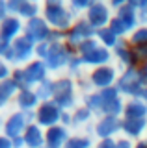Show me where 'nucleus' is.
Wrapping results in <instances>:
<instances>
[{
  "instance_id": "obj_1",
  "label": "nucleus",
  "mask_w": 147,
  "mask_h": 148,
  "mask_svg": "<svg viewBox=\"0 0 147 148\" xmlns=\"http://www.w3.org/2000/svg\"><path fill=\"white\" fill-rule=\"evenodd\" d=\"M41 17L47 21V24L52 28V32H58V34H63V35L80 18L78 13H75L67 4H43Z\"/></svg>"
},
{
  "instance_id": "obj_2",
  "label": "nucleus",
  "mask_w": 147,
  "mask_h": 148,
  "mask_svg": "<svg viewBox=\"0 0 147 148\" xmlns=\"http://www.w3.org/2000/svg\"><path fill=\"white\" fill-rule=\"evenodd\" d=\"M56 104L62 108L63 111H71L76 106L82 104V95L78 91L76 80L67 74L62 76H54V98Z\"/></svg>"
},
{
  "instance_id": "obj_3",
  "label": "nucleus",
  "mask_w": 147,
  "mask_h": 148,
  "mask_svg": "<svg viewBox=\"0 0 147 148\" xmlns=\"http://www.w3.org/2000/svg\"><path fill=\"white\" fill-rule=\"evenodd\" d=\"M75 54L84 61V65L89 69H97V67H104V65H112L114 63V56L112 50L104 48L97 39H89L86 43H82L78 48L75 50Z\"/></svg>"
},
{
  "instance_id": "obj_4",
  "label": "nucleus",
  "mask_w": 147,
  "mask_h": 148,
  "mask_svg": "<svg viewBox=\"0 0 147 148\" xmlns=\"http://www.w3.org/2000/svg\"><path fill=\"white\" fill-rule=\"evenodd\" d=\"M73 56H75V50L65 41H50L49 54L43 59V63L47 65L49 72L52 76H62V74L67 72V67L71 63Z\"/></svg>"
},
{
  "instance_id": "obj_5",
  "label": "nucleus",
  "mask_w": 147,
  "mask_h": 148,
  "mask_svg": "<svg viewBox=\"0 0 147 148\" xmlns=\"http://www.w3.org/2000/svg\"><path fill=\"white\" fill-rule=\"evenodd\" d=\"M49 76H52V74L49 72L47 65L41 61V59H34V61H30L28 65L13 71V80L19 83L21 89L22 87H32V89H35V87H37L39 83H43Z\"/></svg>"
},
{
  "instance_id": "obj_6",
  "label": "nucleus",
  "mask_w": 147,
  "mask_h": 148,
  "mask_svg": "<svg viewBox=\"0 0 147 148\" xmlns=\"http://www.w3.org/2000/svg\"><path fill=\"white\" fill-rule=\"evenodd\" d=\"M4 59L13 69L24 67V65H28L30 61L35 59V43L32 39H28L26 35H21L19 39H15L8 46V52L4 56Z\"/></svg>"
},
{
  "instance_id": "obj_7",
  "label": "nucleus",
  "mask_w": 147,
  "mask_h": 148,
  "mask_svg": "<svg viewBox=\"0 0 147 148\" xmlns=\"http://www.w3.org/2000/svg\"><path fill=\"white\" fill-rule=\"evenodd\" d=\"M140 24L141 22H140L136 8L132 6V4H128V6L117 9V11L114 13V18H112V22H110L108 28L114 30V34H116L119 39H127Z\"/></svg>"
},
{
  "instance_id": "obj_8",
  "label": "nucleus",
  "mask_w": 147,
  "mask_h": 148,
  "mask_svg": "<svg viewBox=\"0 0 147 148\" xmlns=\"http://www.w3.org/2000/svg\"><path fill=\"white\" fill-rule=\"evenodd\" d=\"M116 89L121 92V96L125 100L128 98H141L145 91V83L141 80V74L138 71V65L136 67H130L127 71H123L119 74V80L116 83Z\"/></svg>"
},
{
  "instance_id": "obj_9",
  "label": "nucleus",
  "mask_w": 147,
  "mask_h": 148,
  "mask_svg": "<svg viewBox=\"0 0 147 148\" xmlns=\"http://www.w3.org/2000/svg\"><path fill=\"white\" fill-rule=\"evenodd\" d=\"M32 122H34V113H24L13 108L4 115V135H8L10 139L22 137Z\"/></svg>"
},
{
  "instance_id": "obj_10",
  "label": "nucleus",
  "mask_w": 147,
  "mask_h": 148,
  "mask_svg": "<svg viewBox=\"0 0 147 148\" xmlns=\"http://www.w3.org/2000/svg\"><path fill=\"white\" fill-rule=\"evenodd\" d=\"M119 74H121V71L112 63V65H104V67L89 69L88 80L93 87V91H104V89H110V87H116Z\"/></svg>"
},
{
  "instance_id": "obj_11",
  "label": "nucleus",
  "mask_w": 147,
  "mask_h": 148,
  "mask_svg": "<svg viewBox=\"0 0 147 148\" xmlns=\"http://www.w3.org/2000/svg\"><path fill=\"white\" fill-rule=\"evenodd\" d=\"M62 117H63V109L60 108L54 100H49V102H41L39 108L35 109L34 122L39 124L41 128L49 130V128H52V126L62 124Z\"/></svg>"
},
{
  "instance_id": "obj_12",
  "label": "nucleus",
  "mask_w": 147,
  "mask_h": 148,
  "mask_svg": "<svg viewBox=\"0 0 147 148\" xmlns=\"http://www.w3.org/2000/svg\"><path fill=\"white\" fill-rule=\"evenodd\" d=\"M91 133L97 141L103 139H116L121 135V117H108V115H101L95 119Z\"/></svg>"
},
{
  "instance_id": "obj_13",
  "label": "nucleus",
  "mask_w": 147,
  "mask_h": 148,
  "mask_svg": "<svg viewBox=\"0 0 147 148\" xmlns=\"http://www.w3.org/2000/svg\"><path fill=\"white\" fill-rule=\"evenodd\" d=\"M101 92V115H108V117H123V109H125V98L121 96L116 87L99 91ZM99 115V117H101Z\"/></svg>"
},
{
  "instance_id": "obj_14",
  "label": "nucleus",
  "mask_w": 147,
  "mask_h": 148,
  "mask_svg": "<svg viewBox=\"0 0 147 148\" xmlns=\"http://www.w3.org/2000/svg\"><path fill=\"white\" fill-rule=\"evenodd\" d=\"M114 13L116 11L112 9V6L108 2H95L82 17L89 22V26H93L95 30H101V28L110 26V22L114 18Z\"/></svg>"
},
{
  "instance_id": "obj_15",
  "label": "nucleus",
  "mask_w": 147,
  "mask_h": 148,
  "mask_svg": "<svg viewBox=\"0 0 147 148\" xmlns=\"http://www.w3.org/2000/svg\"><path fill=\"white\" fill-rule=\"evenodd\" d=\"M95 32H97V30H95L93 26H89V22L86 21L84 17H80L78 21H76V24L65 34L63 39H65V43L71 46L73 50H76L82 43L93 39V37H95Z\"/></svg>"
},
{
  "instance_id": "obj_16",
  "label": "nucleus",
  "mask_w": 147,
  "mask_h": 148,
  "mask_svg": "<svg viewBox=\"0 0 147 148\" xmlns=\"http://www.w3.org/2000/svg\"><path fill=\"white\" fill-rule=\"evenodd\" d=\"M52 34H54L52 28L47 24V21H45L41 15L24 22V35L28 37V39H32L35 45L45 43V41H50L52 39Z\"/></svg>"
},
{
  "instance_id": "obj_17",
  "label": "nucleus",
  "mask_w": 147,
  "mask_h": 148,
  "mask_svg": "<svg viewBox=\"0 0 147 148\" xmlns=\"http://www.w3.org/2000/svg\"><path fill=\"white\" fill-rule=\"evenodd\" d=\"M21 35H24V21L21 17L10 15L0 22V41L11 45Z\"/></svg>"
},
{
  "instance_id": "obj_18",
  "label": "nucleus",
  "mask_w": 147,
  "mask_h": 148,
  "mask_svg": "<svg viewBox=\"0 0 147 148\" xmlns=\"http://www.w3.org/2000/svg\"><path fill=\"white\" fill-rule=\"evenodd\" d=\"M112 56H114V65L119 69V71H127L130 67H136V59H134V50L132 46L127 43V39H121L119 45L112 50Z\"/></svg>"
},
{
  "instance_id": "obj_19",
  "label": "nucleus",
  "mask_w": 147,
  "mask_h": 148,
  "mask_svg": "<svg viewBox=\"0 0 147 148\" xmlns=\"http://www.w3.org/2000/svg\"><path fill=\"white\" fill-rule=\"evenodd\" d=\"M41 104V98L37 96V92L35 89H32V87H22L19 89L15 96V104H13V108L19 109V111H24V113H35V109L39 108Z\"/></svg>"
},
{
  "instance_id": "obj_20",
  "label": "nucleus",
  "mask_w": 147,
  "mask_h": 148,
  "mask_svg": "<svg viewBox=\"0 0 147 148\" xmlns=\"http://www.w3.org/2000/svg\"><path fill=\"white\" fill-rule=\"evenodd\" d=\"M19 83L15 80H6L0 83V115H6L8 111L13 109V104H15V96L19 92Z\"/></svg>"
},
{
  "instance_id": "obj_21",
  "label": "nucleus",
  "mask_w": 147,
  "mask_h": 148,
  "mask_svg": "<svg viewBox=\"0 0 147 148\" xmlns=\"http://www.w3.org/2000/svg\"><path fill=\"white\" fill-rule=\"evenodd\" d=\"M121 135L132 141L147 137V119H121Z\"/></svg>"
},
{
  "instance_id": "obj_22",
  "label": "nucleus",
  "mask_w": 147,
  "mask_h": 148,
  "mask_svg": "<svg viewBox=\"0 0 147 148\" xmlns=\"http://www.w3.org/2000/svg\"><path fill=\"white\" fill-rule=\"evenodd\" d=\"M71 137V130L63 124L45 130V148H65V143Z\"/></svg>"
},
{
  "instance_id": "obj_23",
  "label": "nucleus",
  "mask_w": 147,
  "mask_h": 148,
  "mask_svg": "<svg viewBox=\"0 0 147 148\" xmlns=\"http://www.w3.org/2000/svg\"><path fill=\"white\" fill-rule=\"evenodd\" d=\"M22 139L26 143V148H45V128H41L39 124L32 122L26 128Z\"/></svg>"
},
{
  "instance_id": "obj_24",
  "label": "nucleus",
  "mask_w": 147,
  "mask_h": 148,
  "mask_svg": "<svg viewBox=\"0 0 147 148\" xmlns=\"http://www.w3.org/2000/svg\"><path fill=\"white\" fill-rule=\"evenodd\" d=\"M121 119H147V106L141 98H128L125 102Z\"/></svg>"
},
{
  "instance_id": "obj_25",
  "label": "nucleus",
  "mask_w": 147,
  "mask_h": 148,
  "mask_svg": "<svg viewBox=\"0 0 147 148\" xmlns=\"http://www.w3.org/2000/svg\"><path fill=\"white\" fill-rule=\"evenodd\" d=\"M95 143H97V139L88 132H71L65 148H95Z\"/></svg>"
},
{
  "instance_id": "obj_26",
  "label": "nucleus",
  "mask_w": 147,
  "mask_h": 148,
  "mask_svg": "<svg viewBox=\"0 0 147 148\" xmlns=\"http://www.w3.org/2000/svg\"><path fill=\"white\" fill-rule=\"evenodd\" d=\"M95 39L108 50H114L119 45V41H121L116 34H114V30H110V28H101V30H97L95 32Z\"/></svg>"
},
{
  "instance_id": "obj_27",
  "label": "nucleus",
  "mask_w": 147,
  "mask_h": 148,
  "mask_svg": "<svg viewBox=\"0 0 147 148\" xmlns=\"http://www.w3.org/2000/svg\"><path fill=\"white\" fill-rule=\"evenodd\" d=\"M35 92L41 98V102H49L54 98V76H49L43 83H39L35 87Z\"/></svg>"
},
{
  "instance_id": "obj_28",
  "label": "nucleus",
  "mask_w": 147,
  "mask_h": 148,
  "mask_svg": "<svg viewBox=\"0 0 147 148\" xmlns=\"http://www.w3.org/2000/svg\"><path fill=\"white\" fill-rule=\"evenodd\" d=\"M127 43L136 48V46H141V45H147V24H140L132 32L130 35L127 37Z\"/></svg>"
},
{
  "instance_id": "obj_29",
  "label": "nucleus",
  "mask_w": 147,
  "mask_h": 148,
  "mask_svg": "<svg viewBox=\"0 0 147 148\" xmlns=\"http://www.w3.org/2000/svg\"><path fill=\"white\" fill-rule=\"evenodd\" d=\"M93 4H95V0H69L67 6L71 8L75 13H78V15L82 17V15H84V13L88 11L91 6H93Z\"/></svg>"
},
{
  "instance_id": "obj_30",
  "label": "nucleus",
  "mask_w": 147,
  "mask_h": 148,
  "mask_svg": "<svg viewBox=\"0 0 147 148\" xmlns=\"http://www.w3.org/2000/svg\"><path fill=\"white\" fill-rule=\"evenodd\" d=\"M13 71H15V69H13L6 59H0V83L6 82V80H11V78H13Z\"/></svg>"
},
{
  "instance_id": "obj_31",
  "label": "nucleus",
  "mask_w": 147,
  "mask_h": 148,
  "mask_svg": "<svg viewBox=\"0 0 147 148\" xmlns=\"http://www.w3.org/2000/svg\"><path fill=\"white\" fill-rule=\"evenodd\" d=\"M132 6H134L136 11H138L140 22H141V24H147V0H134Z\"/></svg>"
},
{
  "instance_id": "obj_32",
  "label": "nucleus",
  "mask_w": 147,
  "mask_h": 148,
  "mask_svg": "<svg viewBox=\"0 0 147 148\" xmlns=\"http://www.w3.org/2000/svg\"><path fill=\"white\" fill-rule=\"evenodd\" d=\"M8 2V9H10V15H15L19 17L22 8H24V4L28 2V0H6Z\"/></svg>"
},
{
  "instance_id": "obj_33",
  "label": "nucleus",
  "mask_w": 147,
  "mask_h": 148,
  "mask_svg": "<svg viewBox=\"0 0 147 148\" xmlns=\"http://www.w3.org/2000/svg\"><path fill=\"white\" fill-rule=\"evenodd\" d=\"M134 50V59H136V65H141L147 61V45H141V46H136Z\"/></svg>"
},
{
  "instance_id": "obj_34",
  "label": "nucleus",
  "mask_w": 147,
  "mask_h": 148,
  "mask_svg": "<svg viewBox=\"0 0 147 148\" xmlns=\"http://www.w3.org/2000/svg\"><path fill=\"white\" fill-rule=\"evenodd\" d=\"M116 145H117V148H134L136 141H132V139H128L125 135H119V137H116Z\"/></svg>"
},
{
  "instance_id": "obj_35",
  "label": "nucleus",
  "mask_w": 147,
  "mask_h": 148,
  "mask_svg": "<svg viewBox=\"0 0 147 148\" xmlns=\"http://www.w3.org/2000/svg\"><path fill=\"white\" fill-rule=\"evenodd\" d=\"M110 6H112L114 11H117V9H121V8H125L128 6V4H134V0H110Z\"/></svg>"
},
{
  "instance_id": "obj_36",
  "label": "nucleus",
  "mask_w": 147,
  "mask_h": 148,
  "mask_svg": "<svg viewBox=\"0 0 147 148\" xmlns=\"http://www.w3.org/2000/svg\"><path fill=\"white\" fill-rule=\"evenodd\" d=\"M95 148H117L116 139H103V141L95 143Z\"/></svg>"
},
{
  "instance_id": "obj_37",
  "label": "nucleus",
  "mask_w": 147,
  "mask_h": 148,
  "mask_svg": "<svg viewBox=\"0 0 147 148\" xmlns=\"http://www.w3.org/2000/svg\"><path fill=\"white\" fill-rule=\"evenodd\" d=\"M6 17H10V9H8V2L6 0H0V22Z\"/></svg>"
},
{
  "instance_id": "obj_38",
  "label": "nucleus",
  "mask_w": 147,
  "mask_h": 148,
  "mask_svg": "<svg viewBox=\"0 0 147 148\" xmlns=\"http://www.w3.org/2000/svg\"><path fill=\"white\" fill-rule=\"evenodd\" d=\"M0 148H13V139H10L8 135H0Z\"/></svg>"
},
{
  "instance_id": "obj_39",
  "label": "nucleus",
  "mask_w": 147,
  "mask_h": 148,
  "mask_svg": "<svg viewBox=\"0 0 147 148\" xmlns=\"http://www.w3.org/2000/svg\"><path fill=\"white\" fill-rule=\"evenodd\" d=\"M138 71H140V74H141V80H144L145 87H147V61H145V63H141V65H138Z\"/></svg>"
},
{
  "instance_id": "obj_40",
  "label": "nucleus",
  "mask_w": 147,
  "mask_h": 148,
  "mask_svg": "<svg viewBox=\"0 0 147 148\" xmlns=\"http://www.w3.org/2000/svg\"><path fill=\"white\" fill-rule=\"evenodd\" d=\"M8 43H4V41H0V59H4V56H6V52H8Z\"/></svg>"
},
{
  "instance_id": "obj_41",
  "label": "nucleus",
  "mask_w": 147,
  "mask_h": 148,
  "mask_svg": "<svg viewBox=\"0 0 147 148\" xmlns=\"http://www.w3.org/2000/svg\"><path fill=\"white\" fill-rule=\"evenodd\" d=\"M134 148H147V137H145V139H140V141H136Z\"/></svg>"
},
{
  "instance_id": "obj_42",
  "label": "nucleus",
  "mask_w": 147,
  "mask_h": 148,
  "mask_svg": "<svg viewBox=\"0 0 147 148\" xmlns=\"http://www.w3.org/2000/svg\"><path fill=\"white\" fill-rule=\"evenodd\" d=\"M69 0H45V4H67Z\"/></svg>"
},
{
  "instance_id": "obj_43",
  "label": "nucleus",
  "mask_w": 147,
  "mask_h": 148,
  "mask_svg": "<svg viewBox=\"0 0 147 148\" xmlns=\"http://www.w3.org/2000/svg\"><path fill=\"white\" fill-rule=\"evenodd\" d=\"M4 133V115H0V135Z\"/></svg>"
},
{
  "instance_id": "obj_44",
  "label": "nucleus",
  "mask_w": 147,
  "mask_h": 148,
  "mask_svg": "<svg viewBox=\"0 0 147 148\" xmlns=\"http://www.w3.org/2000/svg\"><path fill=\"white\" fill-rule=\"evenodd\" d=\"M141 100L145 102V106H147V87H145V91H144V95H141Z\"/></svg>"
},
{
  "instance_id": "obj_45",
  "label": "nucleus",
  "mask_w": 147,
  "mask_h": 148,
  "mask_svg": "<svg viewBox=\"0 0 147 148\" xmlns=\"http://www.w3.org/2000/svg\"><path fill=\"white\" fill-rule=\"evenodd\" d=\"M95 2H110V0H95Z\"/></svg>"
}]
</instances>
